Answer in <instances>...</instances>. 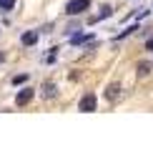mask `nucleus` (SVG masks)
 I'll list each match as a JSON object with an SVG mask.
<instances>
[{"label": "nucleus", "mask_w": 153, "mask_h": 151, "mask_svg": "<svg viewBox=\"0 0 153 151\" xmlns=\"http://www.w3.org/2000/svg\"><path fill=\"white\" fill-rule=\"evenodd\" d=\"M88 8H91V0H73V3L65 5V13L68 15H78V13L88 10Z\"/></svg>", "instance_id": "nucleus-1"}, {"label": "nucleus", "mask_w": 153, "mask_h": 151, "mask_svg": "<svg viewBox=\"0 0 153 151\" xmlns=\"http://www.w3.org/2000/svg\"><path fill=\"white\" fill-rule=\"evenodd\" d=\"M95 103H98V101H95V96H93V93H85V96L80 98L78 108H80L83 113H91V111H95Z\"/></svg>", "instance_id": "nucleus-2"}, {"label": "nucleus", "mask_w": 153, "mask_h": 151, "mask_svg": "<svg viewBox=\"0 0 153 151\" xmlns=\"http://www.w3.org/2000/svg\"><path fill=\"white\" fill-rule=\"evenodd\" d=\"M30 98H33V88H23V91L15 96V103L18 106H25V103H30Z\"/></svg>", "instance_id": "nucleus-3"}, {"label": "nucleus", "mask_w": 153, "mask_h": 151, "mask_svg": "<svg viewBox=\"0 0 153 151\" xmlns=\"http://www.w3.org/2000/svg\"><path fill=\"white\" fill-rule=\"evenodd\" d=\"M38 38H40V35H38V30H28V33H23L20 40H23V46H35Z\"/></svg>", "instance_id": "nucleus-4"}, {"label": "nucleus", "mask_w": 153, "mask_h": 151, "mask_svg": "<svg viewBox=\"0 0 153 151\" xmlns=\"http://www.w3.org/2000/svg\"><path fill=\"white\" fill-rule=\"evenodd\" d=\"M118 96H120V86H118V83L108 86V91H105V98H108V101H116Z\"/></svg>", "instance_id": "nucleus-5"}, {"label": "nucleus", "mask_w": 153, "mask_h": 151, "mask_svg": "<svg viewBox=\"0 0 153 151\" xmlns=\"http://www.w3.org/2000/svg\"><path fill=\"white\" fill-rule=\"evenodd\" d=\"M151 73V63H141L138 66V76H148Z\"/></svg>", "instance_id": "nucleus-6"}, {"label": "nucleus", "mask_w": 153, "mask_h": 151, "mask_svg": "<svg viewBox=\"0 0 153 151\" xmlns=\"http://www.w3.org/2000/svg\"><path fill=\"white\" fill-rule=\"evenodd\" d=\"M13 5H15V0H0V10H3V13H5V10H10Z\"/></svg>", "instance_id": "nucleus-7"}, {"label": "nucleus", "mask_w": 153, "mask_h": 151, "mask_svg": "<svg viewBox=\"0 0 153 151\" xmlns=\"http://www.w3.org/2000/svg\"><path fill=\"white\" fill-rule=\"evenodd\" d=\"M111 13H113V8H111V5H103V10H100V15L95 18V20H100V18H108Z\"/></svg>", "instance_id": "nucleus-8"}, {"label": "nucleus", "mask_w": 153, "mask_h": 151, "mask_svg": "<svg viewBox=\"0 0 153 151\" xmlns=\"http://www.w3.org/2000/svg\"><path fill=\"white\" fill-rule=\"evenodd\" d=\"M25 81H28V76H25V73H20V76H13V83H15V86L25 83Z\"/></svg>", "instance_id": "nucleus-9"}, {"label": "nucleus", "mask_w": 153, "mask_h": 151, "mask_svg": "<svg viewBox=\"0 0 153 151\" xmlns=\"http://www.w3.org/2000/svg\"><path fill=\"white\" fill-rule=\"evenodd\" d=\"M45 96H48V98L55 96V86H53V83H45Z\"/></svg>", "instance_id": "nucleus-10"}, {"label": "nucleus", "mask_w": 153, "mask_h": 151, "mask_svg": "<svg viewBox=\"0 0 153 151\" xmlns=\"http://www.w3.org/2000/svg\"><path fill=\"white\" fill-rule=\"evenodd\" d=\"M146 50H153V38H148V40H146Z\"/></svg>", "instance_id": "nucleus-11"}, {"label": "nucleus", "mask_w": 153, "mask_h": 151, "mask_svg": "<svg viewBox=\"0 0 153 151\" xmlns=\"http://www.w3.org/2000/svg\"><path fill=\"white\" fill-rule=\"evenodd\" d=\"M0 61H3V55H0Z\"/></svg>", "instance_id": "nucleus-12"}]
</instances>
